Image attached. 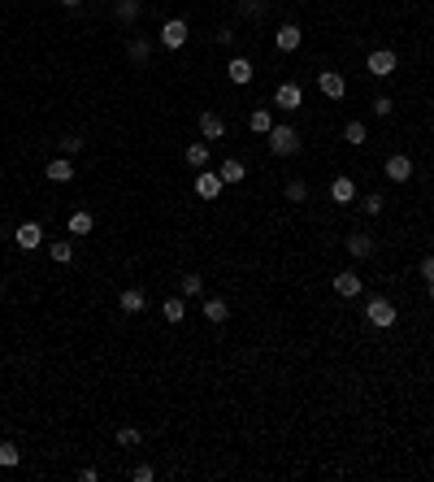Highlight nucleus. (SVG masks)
Listing matches in <instances>:
<instances>
[{
  "label": "nucleus",
  "instance_id": "obj_5",
  "mask_svg": "<svg viewBox=\"0 0 434 482\" xmlns=\"http://www.w3.org/2000/svg\"><path fill=\"white\" fill-rule=\"evenodd\" d=\"M317 87H321V96H330V100H343L347 79H343L339 70H317Z\"/></svg>",
  "mask_w": 434,
  "mask_h": 482
},
{
  "label": "nucleus",
  "instance_id": "obj_13",
  "mask_svg": "<svg viewBox=\"0 0 434 482\" xmlns=\"http://www.w3.org/2000/svg\"><path fill=\"white\" fill-rule=\"evenodd\" d=\"M330 200H335V205H352L356 200V183L347 179V174H339V179L330 183Z\"/></svg>",
  "mask_w": 434,
  "mask_h": 482
},
{
  "label": "nucleus",
  "instance_id": "obj_12",
  "mask_svg": "<svg viewBox=\"0 0 434 482\" xmlns=\"http://www.w3.org/2000/svg\"><path fill=\"white\" fill-rule=\"evenodd\" d=\"M347 257H356V261H365V257H374V235H365V231H356V235H347Z\"/></svg>",
  "mask_w": 434,
  "mask_h": 482
},
{
  "label": "nucleus",
  "instance_id": "obj_2",
  "mask_svg": "<svg viewBox=\"0 0 434 482\" xmlns=\"http://www.w3.org/2000/svg\"><path fill=\"white\" fill-rule=\"evenodd\" d=\"M365 317H369V326H378V331H391L395 326V304L387 300V296H369V304H365Z\"/></svg>",
  "mask_w": 434,
  "mask_h": 482
},
{
  "label": "nucleus",
  "instance_id": "obj_20",
  "mask_svg": "<svg viewBox=\"0 0 434 482\" xmlns=\"http://www.w3.org/2000/svg\"><path fill=\"white\" fill-rule=\"evenodd\" d=\"M183 161H187L191 170H204V165H209V144H204V139H200V144H187V148H183Z\"/></svg>",
  "mask_w": 434,
  "mask_h": 482
},
{
  "label": "nucleus",
  "instance_id": "obj_19",
  "mask_svg": "<svg viewBox=\"0 0 434 482\" xmlns=\"http://www.w3.org/2000/svg\"><path fill=\"white\" fill-rule=\"evenodd\" d=\"M143 304H148V300H143L139 287H126V291L117 296V309H122V313H143Z\"/></svg>",
  "mask_w": 434,
  "mask_h": 482
},
{
  "label": "nucleus",
  "instance_id": "obj_22",
  "mask_svg": "<svg viewBox=\"0 0 434 482\" xmlns=\"http://www.w3.org/2000/svg\"><path fill=\"white\" fill-rule=\"evenodd\" d=\"M161 317H165L170 326H178V322H183V317H187V304H183V300H178V296H170V300L161 304Z\"/></svg>",
  "mask_w": 434,
  "mask_h": 482
},
{
  "label": "nucleus",
  "instance_id": "obj_34",
  "mask_svg": "<svg viewBox=\"0 0 434 482\" xmlns=\"http://www.w3.org/2000/svg\"><path fill=\"white\" fill-rule=\"evenodd\" d=\"M391 109H395L391 96H374V113H378V118H391Z\"/></svg>",
  "mask_w": 434,
  "mask_h": 482
},
{
  "label": "nucleus",
  "instance_id": "obj_32",
  "mask_svg": "<svg viewBox=\"0 0 434 482\" xmlns=\"http://www.w3.org/2000/svg\"><path fill=\"white\" fill-rule=\"evenodd\" d=\"M204 291V278L200 274H183V296H200Z\"/></svg>",
  "mask_w": 434,
  "mask_h": 482
},
{
  "label": "nucleus",
  "instance_id": "obj_17",
  "mask_svg": "<svg viewBox=\"0 0 434 482\" xmlns=\"http://www.w3.org/2000/svg\"><path fill=\"white\" fill-rule=\"evenodd\" d=\"M44 174H48L53 183H70V179H74V161H70V157H57V161L44 165Z\"/></svg>",
  "mask_w": 434,
  "mask_h": 482
},
{
  "label": "nucleus",
  "instance_id": "obj_9",
  "mask_svg": "<svg viewBox=\"0 0 434 482\" xmlns=\"http://www.w3.org/2000/svg\"><path fill=\"white\" fill-rule=\"evenodd\" d=\"M387 179L391 183H408V179H413V161H408L404 152H391V157H387Z\"/></svg>",
  "mask_w": 434,
  "mask_h": 482
},
{
  "label": "nucleus",
  "instance_id": "obj_33",
  "mask_svg": "<svg viewBox=\"0 0 434 482\" xmlns=\"http://www.w3.org/2000/svg\"><path fill=\"white\" fill-rule=\"evenodd\" d=\"M79 152H83V139L79 135H65L61 139V157H79Z\"/></svg>",
  "mask_w": 434,
  "mask_h": 482
},
{
  "label": "nucleus",
  "instance_id": "obj_18",
  "mask_svg": "<svg viewBox=\"0 0 434 482\" xmlns=\"http://www.w3.org/2000/svg\"><path fill=\"white\" fill-rule=\"evenodd\" d=\"M204 317H209L213 326H222L226 317H231V304H226V300H217V296H209V300H204V309H200Z\"/></svg>",
  "mask_w": 434,
  "mask_h": 482
},
{
  "label": "nucleus",
  "instance_id": "obj_6",
  "mask_svg": "<svg viewBox=\"0 0 434 482\" xmlns=\"http://www.w3.org/2000/svg\"><path fill=\"white\" fill-rule=\"evenodd\" d=\"M13 243H18L22 252H35V248L44 243V226H39V222H22L18 231H13Z\"/></svg>",
  "mask_w": 434,
  "mask_h": 482
},
{
  "label": "nucleus",
  "instance_id": "obj_14",
  "mask_svg": "<svg viewBox=\"0 0 434 482\" xmlns=\"http://www.w3.org/2000/svg\"><path fill=\"white\" fill-rule=\"evenodd\" d=\"M274 44H278V48H283V53H295V48L304 44V31H300V27H291V22H287V27H278V35H274Z\"/></svg>",
  "mask_w": 434,
  "mask_h": 482
},
{
  "label": "nucleus",
  "instance_id": "obj_29",
  "mask_svg": "<svg viewBox=\"0 0 434 482\" xmlns=\"http://www.w3.org/2000/svg\"><path fill=\"white\" fill-rule=\"evenodd\" d=\"M18 461H22V452H18L9 439H0V465H5V469H13Z\"/></svg>",
  "mask_w": 434,
  "mask_h": 482
},
{
  "label": "nucleus",
  "instance_id": "obj_30",
  "mask_svg": "<svg viewBox=\"0 0 434 482\" xmlns=\"http://www.w3.org/2000/svg\"><path fill=\"white\" fill-rule=\"evenodd\" d=\"M287 200H291V205H304V200H309V187H304V179H291V183H287Z\"/></svg>",
  "mask_w": 434,
  "mask_h": 482
},
{
  "label": "nucleus",
  "instance_id": "obj_4",
  "mask_svg": "<svg viewBox=\"0 0 434 482\" xmlns=\"http://www.w3.org/2000/svg\"><path fill=\"white\" fill-rule=\"evenodd\" d=\"M187 44V22L183 18H170L161 27V48H170V53H178V48Z\"/></svg>",
  "mask_w": 434,
  "mask_h": 482
},
{
  "label": "nucleus",
  "instance_id": "obj_11",
  "mask_svg": "<svg viewBox=\"0 0 434 482\" xmlns=\"http://www.w3.org/2000/svg\"><path fill=\"white\" fill-rule=\"evenodd\" d=\"M222 187H226L222 174H196V196H200V200H217Z\"/></svg>",
  "mask_w": 434,
  "mask_h": 482
},
{
  "label": "nucleus",
  "instance_id": "obj_38",
  "mask_svg": "<svg viewBox=\"0 0 434 482\" xmlns=\"http://www.w3.org/2000/svg\"><path fill=\"white\" fill-rule=\"evenodd\" d=\"M61 5H70V9H74V5H83V0H61Z\"/></svg>",
  "mask_w": 434,
  "mask_h": 482
},
{
  "label": "nucleus",
  "instance_id": "obj_10",
  "mask_svg": "<svg viewBox=\"0 0 434 482\" xmlns=\"http://www.w3.org/2000/svg\"><path fill=\"white\" fill-rule=\"evenodd\" d=\"M200 135H204V144L209 139H226V122H222V113H200Z\"/></svg>",
  "mask_w": 434,
  "mask_h": 482
},
{
  "label": "nucleus",
  "instance_id": "obj_37",
  "mask_svg": "<svg viewBox=\"0 0 434 482\" xmlns=\"http://www.w3.org/2000/svg\"><path fill=\"white\" fill-rule=\"evenodd\" d=\"M421 278H426V283H434V252H430V257L421 261Z\"/></svg>",
  "mask_w": 434,
  "mask_h": 482
},
{
  "label": "nucleus",
  "instance_id": "obj_1",
  "mask_svg": "<svg viewBox=\"0 0 434 482\" xmlns=\"http://www.w3.org/2000/svg\"><path fill=\"white\" fill-rule=\"evenodd\" d=\"M269 152L274 157H295L300 152V131L291 122H274L269 126Z\"/></svg>",
  "mask_w": 434,
  "mask_h": 482
},
{
  "label": "nucleus",
  "instance_id": "obj_8",
  "mask_svg": "<svg viewBox=\"0 0 434 482\" xmlns=\"http://www.w3.org/2000/svg\"><path fill=\"white\" fill-rule=\"evenodd\" d=\"M274 105L283 109V113H295V109L304 105V91H300V83H283V87L274 91Z\"/></svg>",
  "mask_w": 434,
  "mask_h": 482
},
{
  "label": "nucleus",
  "instance_id": "obj_7",
  "mask_svg": "<svg viewBox=\"0 0 434 482\" xmlns=\"http://www.w3.org/2000/svg\"><path fill=\"white\" fill-rule=\"evenodd\" d=\"M335 291H339L343 300H356V296L365 291V278L356 274V269H339V274H335Z\"/></svg>",
  "mask_w": 434,
  "mask_h": 482
},
{
  "label": "nucleus",
  "instance_id": "obj_41",
  "mask_svg": "<svg viewBox=\"0 0 434 482\" xmlns=\"http://www.w3.org/2000/svg\"><path fill=\"white\" fill-rule=\"evenodd\" d=\"M0 235H5V226H0Z\"/></svg>",
  "mask_w": 434,
  "mask_h": 482
},
{
  "label": "nucleus",
  "instance_id": "obj_31",
  "mask_svg": "<svg viewBox=\"0 0 434 482\" xmlns=\"http://www.w3.org/2000/svg\"><path fill=\"white\" fill-rule=\"evenodd\" d=\"M139 439H143V435H139L135 426H122V430H117V448H139Z\"/></svg>",
  "mask_w": 434,
  "mask_h": 482
},
{
  "label": "nucleus",
  "instance_id": "obj_26",
  "mask_svg": "<svg viewBox=\"0 0 434 482\" xmlns=\"http://www.w3.org/2000/svg\"><path fill=\"white\" fill-rule=\"evenodd\" d=\"M343 139H347L352 148H361V144L369 139V131H365V122H347V126H343Z\"/></svg>",
  "mask_w": 434,
  "mask_h": 482
},
{
  "label": "nucleus",
  "instance_id": "obj_24",
  "mask_svg": "<svg viewBox=\"0 0 434 482\" xmlns=\"http://www.w3.org/2000/svg\"><path fill=\"white\" fill-rule=\"evenodd\" d=\"M126 57H131L135 65H143V61L152 57V44H148V39H131V44H126Z\"/></svg>",
  "mask_w": 434,
  "mask_h": 482
},
{
  "label": "nucleus",
  "instance_id": "obj_23",
  "mask_svg": "<svg viewBox=\"0 0 434 482\" xmlns=\"http://www.w3.org/2000/svg\"><path fill=\"white\" fill-rule=\"evenodd\" d=\"M48 257H53L57 265L74 261V243H70V239H53V243H48Z\"/></svg>",
  "mask_w": 434,
  "mask_h": 482
},
{
  "label": "nucleus",
  "instance_id": "obj_36",
  "mask_svg": "<svg viewBox=\"0 0 434 482\" xmlns=\"http://www.w3.org/2000/svg\"><path fill=\"white\" fill-rule=\"evenodd\" d=\"M131 478H135V482H152V478H157V469H152V465H135Z\"/></svg>",
  "mask_w": 434,
  "mask_h": 482
},
{
  "label": "nucleus",
  "instance_id": "obj_15",
  "mask_svg": "<svg viewBox=\"0 0 434 482\" xmlns=\"http://www.w3.org/2000/svg\"><path fill=\"white\" fill-rule=\"evenodd\" d=\"M217 174H222V183H226V187H235V183H243V179H248L243 161H235V157H226V161L217 165Z\"/></svg>",
  "mask_w": 434,
  "mask_h": 482
},
{
  "label": "nucleus",
  "instance_id": "obj_39",
  "mask_svg": "<svg viewBox=\"0 0 434 482\" xmlns=\"http://www.w3.org/2000/svg\"><path fill=\"white\" fill-rule=\"evenodd\" d=\"M430 300H434V283H430Z\"/></svg>",
  "mask_w": 434,
  "mask_h": 482
},
{
  "label": "nucleus",
  "instance_id": "obj_3",
  "mask_svg": "<svg viewBox=\"0 0 434 482\" xmlns=\"http://www.w3.org/2000/svg\"><path fill=\"white\" fill-rule=\"evenodd\" d=\"M365 70L374 74V79H391V74L400 70V57L391 53V48H378V53H369V61H365Z\"/></svg>",
  "mask_w": 434,
  "mask_h": 482
},
{
  "label": "nucleus",
  "instance_id": "obj_28",
  "mask_svg": "<svg viewBox=\"0 0 434 482\" xmlns=\"http://www.w3.org/2000/svg\"><path fill=\"white\" fill-rule=\"evenodd\" d=\"M382 209H387V200H382V196H378V191H369V196H365V200H361V213H365V217H378V213H382Z\"/></svg>",
  "mask_w": 434,
  "mask_h": 482
},
{
  "label": "nucleus",
  "instance_id": "obj_35",
  "mask_svg": "<svg viewBox=\"0 0 434 482\" xmlns=\"http://www.w3.org/2000/svg\"><path fill=\"white\" fill-rule=\"evenodd\" d=\"M261 5H265V0H243L239 13H243V18H261Z\"/></svg>",
  "mask_w": 434,
  "mask_h": 482
},
{
  "label": "nucleus",
  "instance_id": "obj_25",
  "mask_svg": "<svg viewBox=\"0 0 434 482\" xmlns=\"http://www.w3.org/2000/svg\"><path fill=\"white\" fill-rule=\"evenodd\" d=\"M248 126H252V131H257V135H269V126H274V113H269V109H252Z\"/></svg>",
  "mask_w": 434,
  "mask_h": 482
},
{
  "label": "nucleus",
  "instance_id": "obj_16",
  "mask_svg": "<svg viewBox=\"0 0 434 482\" xmlns=\"http://www.w3.org/2000/svg\"><path fill=\"white\" fill-rule=\"evenodd\" d=\"M65 226H70V235H74V239H83V235H91V231H96V217H91L87 209H79V213H70V222H65Z\"/></svg>",
  "mask_w": 434,
  "mask_h": 482
},
{
  "label": "nucleus",
  "instance_id": "obj_27",
  "mask_svg": "<svg viewBox=\"0 0 434 482\" xmlns=\"http://www.w3.org/2000/svg\"><path fill=\"white\" fill-rule=\"evenodd\" d=\"M143 13V0H117V18L122 22H135Z\"/></svg>",
  "mask_w": 434,
  "mask_h": 482
},
{
  "label": "nucleus",
  "instance_id": "obj_21",
  "mask_svg": "<svg viewBox=\"0 0 434 482\" xmlns=\"http://www.w3.org/2000/svg\"><path fill=\"white\" fill-rule=\"evenodd\" d=\"M226 74H231V83H252V61L248 57H231V65H226Z\"/></svg>",
  "mask_w": 434,
  "mask_h": 482
},
{
  "label": "nucleus",
  "instance_id": "obj_40",
  "mask_svg": "<svg viewBox=\"0 0 434 482\" xmlns=\"http://www.w3.org/2000/svg\"><path fill=\"white\" fill-rule=\"evenodd\" d=\"M0 296H5V283H0Z\"/></svg>",
  "mask_w": 434,
  "mask_h": 482
}]
</instances>
